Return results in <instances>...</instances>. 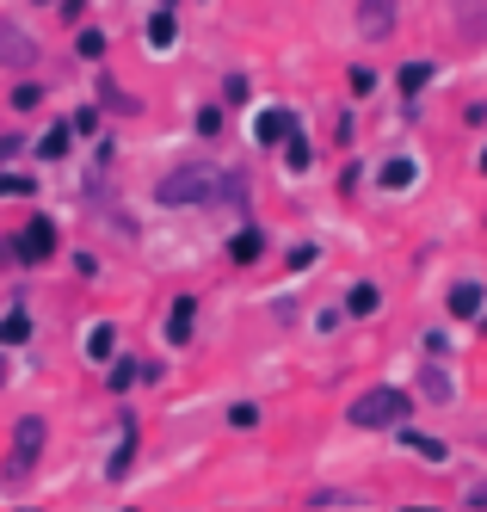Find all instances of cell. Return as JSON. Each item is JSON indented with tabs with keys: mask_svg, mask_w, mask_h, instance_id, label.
<instances>
[{
	"mask_svg": "<svg viewBox=\"0 0 487 512\" xmlns=\"http://www.w3.org/2000/svg\"><path fill=\"white\" fill-rule=\"evenodd\" d=\"M216 186H222V173H210V167H198V161H185V167H173L161 186H155V204H167V210H192V204L222 198Z\"/></svg>",
	"mask_w": 487,
	"mask_h": 512,
	"instance_id": "1",
	"label": "cell"
},
{
	"mask_svg": "<svg viewBox=\"0 0 487 512\" xmlns=\"http://www.w3.org/2000/svg\"><path fill=\"white\" fill-rule=\"evenodd\" d=\"M44 445H50V420L44 414H19L13 420V457H7V469H0V482H25V475L37 469V457H44Z\"/></svg>",
	"mask_w": 487,
	"mask_h": 512,
	"instance_id": "2",
	"label": "cell"
},
{
	"mask_svg": "<svg viewBox=\"0 0 487 512\" xmlns=\"http://www.w3.org/2000/svg\"><path fill=\"white\" fill-rule=\"evenodd\" d=\"M56 247H62V235H56V216H31V223H25V229L7 241V260L37 272V266H50V260H56Z\"/></svg>",
	"mask_w": 487,
	"mask_h": 512,
	"instance_id": "3",
	"label": "cell"
},
{
	"mask_svg": "<svg viewBox=\"0 0 487 512\" xmlns=\"http://www.w3.org/2000/svg\"><path fill=\"white\" fill-rule=\"evenodd\" d=\"M401 420H407V395H401V389H364V395L352 401V426H364V432L401 426Z\"/></svg>",
	"mask_w": 487,
	"mask_h": 512,
	"instance_id": "4",
	"label": "cell"
},
{
	"mask_svg": "<svg viewBox=\"0 0 487 512\" xmlns=\"http://www.w3.org/2000/svg\"><path fill=\"white\" fill-rule=\"evenodd\" d=\"M37 56H44V44H37L25 25L0 19V68H13V75H31V68H37Z\"/></svg>",
	"mask_w": 487,
	"mask_h": 512,
	"instance_id": "5",
	"label": "cell"
},
{
	"mask_svg": "<svg viewBox=\"0 0 487 512\" xmlns=\"http://www.w3.org/2000/svg\"><path fill=\"white\" fill-rule=\"evenodd\" d=\"M136 451H142V426H136V414H124L118 420V451H111V463H105V482H130Z\"/></svg>",
	"mask_w": 487,
	"mask_h": 512,
	"instance_id": "6",
	"label": "cell"
},
{
	"mask_svg": "<svg viewBox=\"0 0 487 512\" xmlns=\"http://www.w3.org/2000/svg\"><path fill=\"white\" fill-rule=\"evenodd\" d=\"M296 130H303V124H296L290 105H266V112L253 118V142H266V149H284V142H290Z\"/></svg>",
	"mask_w": 487,
	"mask_h": 512,
	"instance_id": "7",
	"label": "cell"
},
{
	"mask_svg": "<svg viewBox=\"0 0 487 512\" xmlns=\"http://www.w3.org/2000/svg\"><path fill=\"white\" fill-rule=\"evenodd\" d=\"M192 340H198V297L185 290L167 303V346H192Z\"/></svg>",
	"mask_w": 487,
	"mask_h": 512,
	"instance_id": "8",
	"label": "cell"
},
{
	"mask_svg": "<svg viewBox=\"0 0 487 512\" xmlns=\"http://www.w3.org/2000/svg\"><path fill=\"white\" fill-rule=\"evenodd\" d=\"M173 44H179V19H173V7L155 0V13H148V56H173Z\"/></svg>",
	"mask_w": 487,
	"mask_h": 512,
	"instance_id": "9",
	"label": "cell"
},
{
	"mask_svg": "<svg viewBox=\"0 0 487 512\" xmlns=\"http://www.w3.org/2000/svg\"><path fill=\"white\" fill-rule=\"evenodd\" d=\"M68 149H74V124H68V118H56V124H50L44 136L31 142V155H37V161H62Z\"/></svg>",
	"mask_w": 487,
	"mask_h": 512,
	"instance_id": "10",
	"label": "cell"
},
{
	"mask_svg": "<svg viewBox=\"0 0 487 512\" xmlns=\"http://www.w3.org/2000/svg\"><path fill=\"white\" fill-rule=\"evenodd\" d=\"M358 31H364V38H389V31H395V0H364V7H358Z\"/></svg>",
	"mask_w": 487,
	"mask_h": 512,
	"instance_id": "11",
	"label": "cell"
},
{
	"mask_svg": "<svg viewBox=\"0 0 487 512\" xmlns=\"http://www.w3.org/2000/svg\"><path fill=\"white\" fill-rule=\"evenodd\" d=\"M93 87H99V112H118V118H136V112H142V99H136V93H124L111 75H99Z\"/></svg>",
	"mask_w": 487,
	"mask_h": 512,
	"instance_id": "12",
	"label": "cell"
},
{
	"mask_svg": "<svg viewBox=\"0 0 487 512\" xmlns=\"http://www.w3.org/2000/svg\"><path fill=\"white\" fill-rule=\"evenodd\" d=\"M31 334H37V327H31V315H25V303L13 297V309L0 315V346H7V352H19V346H25Z\"/></svg>",
	"mask_w": 487,
	"mask_h": 512,
	"instance_id": "13",
	"label": "cell"
},
{
	"mask_svg": "<svg viewBox=\"0 0 487 512\" xmlns=\"http://www.w3.org/2000/svg\"><path fill=\"white\" fill-rule=\"evenodd\" d=\"M87 358H93V364H111V358H118V327H111V321H93V327H87Z\"/></svg>",
	"mask_w": 487,
	"mask_h": 512,
	"instance_id": "14",
	"label": "cell"
},
{
	"mask_svg": "<svg viewBox=\"0 0 487 512\" xmlns=\"http://www.w3.org/2000/svg\"><path fill=\"white\" fill-rule=\"evenodd\" d=\"M142 383V358H111V371H105V389L111 395H130Z\"/></svg>",
	"mask_w": 487,
	"mask_h": 512,
	"instance_id": "15",
	"label": "cell"
},
{
	"mask_svg": "<svg viewBox=\"0 0 487 512\" xmlns=\"http://www.w3.org/2000/svg\"><path fill=\"white\" fill-rule=\"evenodd\" d=\"M105 31L99 25H81V31H74V56H81V62H105Z\"/></svg>",
	"mask_w": 487,
	"mask_h": 512,
	"instance_id": "16",
	"label": "cell"
},
{
	"mask_svg": "<svg viewBox=\"0 0 487 512\" xmlns=\"http://www.w3.org/2000/svg\"><path fill=\"white\" fill-rule=\"evenodd\" d=\"M259 253H266V235H259V229H241V235L229 241V260H235V266H253Z\"/></svg>",
	"mask_w": 487,
	"mask_h": 512,
	"instance_id": "17",
	"label": "cell"
},
{
	"mask_svg": "<svg viewBox=\"0 0 487 512\" xmlns=\"http://www.w3.org/2000/svg\"><path fill=\"white\" fill-rule=\"evenodd\" d=\"M377 303H383V297H377V284H352V290H346V315H358V321H364V315H377Z\"/></svg>",
	"mask_w": 487,
	"mask_h": 512,
	"instance_id": "18",
	"label": "cell"
},
{
	"mask_svg": "<svg viewBox=\"0 0 487 512\" xmlns=\"http://www.w3.org/2000/svg\"><path fill=\"white\" fill-rule=\"evenodd\" d=\"M37 105H44V81L19 75V87H13V112H37Z\"/></svg>",
	"mask_w": 487,
	"mask_h": 512,
	"instance_id": "19",
	"label": "cell"
},
{
	"mask_svg": "<svg viewBox=\"0 0 487 512\" xmlns=\"http://www.w3.org/2000/svg\"><path fill=\"white\" fill-rule=\"evenodd\" d=\"M31 192H37V179H31V173L0 167V198H31Z\"/></svg>",
	"mask_w": 487,
	"mask_h": 512,
	"instance_id": "20",
	"label": "cell"
},
{
	"mask_svg": "<svg viewBox=\"0 0 487 512\" xmlns=\"http://www.w3.org/2000/svg\"><path fill=\"white\" fill-rule=\"evenodd\" d=\"M414 173H420L414 161H389V167H383V186H389V192H407V186H414Z\"/></svg>",
	"mask_w": 487,
	"mask_h": 512,
	"instance_id": "21",
	"label": "cell"
},
{
	"mask_svg": "<svg viewBox=\"0 0 487 512\" xmlns=\"http://www.w3.org/2000/svg\"><path fill=\"white\" fill-rule=\"evenodd\" d=\"M68 124H74V136H99V130H105V112H99V105H81Z\"/></svg>",
	"mask_w": 487,
	"mask_h": 512,
	"instance_id": "22",
	"label": "cell"
},
{
	"mask_svg": "<svg viewBox=\"0 0 487 512\" xmlns=\"http://www.w3.org/2000/svg\"><path fill=\"white\" fill-rule=\"evenodd\" d=\"M420 383H426V395H432V401H451V377H444L438 364H426V371H420Z\"/></svg>",
	"mask_w": 487,
	"mask_h": 512,
	"instance_id": "23",
	"label": "cell"
},
{
	"mask_svg": "<svg viewBox=\"0 0 487 512\" xmlns=\"http://www.w3.org/2000/svg\"><path fill=\"white\" fill-rule=\"evenodd\" d=\"M284 167H290V173H303V167H309V142H303V130L284 142Z\"/></svg>",
	"mask_w": 487,
	"mask_h": 512,
	"instance_id": "24",
	"label": "cell"
},
{
	"mask_svg": "<svg viewBox=\"0 0 487 512\" xmlns=\"http://www.w3.org/2000/svg\"><path fill=\"white\" fill-rule=\"evenodd\" d=\"M192 130H198V136H222V105H198Z\"/></svg>",
	"mask_w": 487,
	"mask_h": 512,
	"instance_id": "25",
	"label": "cell"
},
{
	"mask_svg": "<svg viewBox=\"0 0 487 512\" xmlns=\"http://www.w3.org/2000/svg\"><path fill=\"white\" fill-rule=\"evenodd\" d=\"M309 506H364V494H340V488H315Z\"/></svg>",
	"mask_w": 487,
	"mask_h": 512,
	"instance_id": "26",
	"label": "cell"
},
{
	"mask_svg": "<svg viewBox=\"0 0 487 512\" xmlns=\"http://www.w3.org/2000/svg\"><path fill=\"white\" fill-rule=\"evenodd\" d=\"M229 426H235V432L259 426V408H253V401H235V408H229Z\"/></svg>",
	"mask_w": 487,
	"mask_h": 512,
	"instance_id": "27",
	"label": "cell"
},
{
	"mask_svg": "<svg viewBox=\"0 0 487 512\" xmlns=\"http://www.w3.org/2000/svg\"><path fill=\"white\" fill-rule=\"evenodd\" d=\"M451 309H457V315H469V309H481V290H469V284H457V290H451Z\"/></svg>",
	"mask_w": 487,
	"mask_h": 512,
	"instance_id": "28",
	"label": "cell"
},
{
	"mask_svg": "<svg viewBox=\"0 0 487 512\" xmlns=\"http://www.w3.org/2000/svg\"><path fill=\"white\" fill-rule=\"evenodd\" d=\"M13 155H25V136H19V130H7V136H0V167H7Z\"/></svg>",
	"mask_w": 487,
	"mask_h": 512,
	"instance_id": "29",
	"label": "cell"
},
{
	"mask_svg": "<svg viewBox=\"0 0 487 512\" xmlns=\"http://www.w3.org/2000/svg\"><path fill=\"white\" fill-rule=\"evenodd\" d=\"M222 99H229V105H247V75H229V81H222Z\"/></svg>",
	"mask_w": 487,
	"mask_h": 512,
	"instance_id": "30",
	"label": "cell"
},
{
	"mask_svg": "<svg viewBox=\"0 0 487 512\" xmlns=\"http://www.w3.org/2000/svg\"><path fill=\"white\" fill-rule=\"evenodd\" d=\"M56 13H62V25H81V13H87V0H62Z\"/></svg>",
	"mask_w": 487,
	"mask_h": 512,
	"instance_id": "31",
	"label": "cell"
},
{
	"mask_svg": "<svg viewBox=\"0 0 487 512\" xmlns=\"http://www.w3.org/2000/svg\"><path fill=\"white\" fill-rule=\"evenodd\" d=\"M13 377V364H7V346H0V383H7Z\"/></svg>",
	"mask_w": 487,
	"mask_h": 512,
	"instance_id": "32",
	"label": "cell"
},
{
	"mask_svg": "<svg viewBox=\"0 0 487 512\" xmlns=\"http://www.w3.org/2000/svg\"><path fill=\"white\" fill-rule=\"evenodd\" d=\"M161 7H173V0H161Z\"/></svg>",
	"mask_w": 487,
	"mask_h": 512,
	"instance_id": "33",
	"label": "cell"
}]
</instances>
